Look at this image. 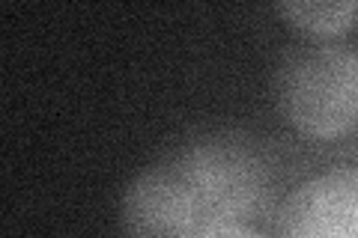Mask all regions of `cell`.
Wrapping results in <instances>:
<instances>
[{
	"label": "cell",
	"instance_id": "cell-2",
	"mask_svg": "<svg viewBox=\"0 0 358 238\" xmlns=\"http://www.w3.org/2000/svg\"><path fill=\"white\" fill-rule=\"evenodd\" d=\"M164 167L182 191L194 232L215 223H248L263 206L266 173L248 149L200 143L171 155Z\"/></svg>",
	"mask_w": 358,
	"mask_h": 238
},
{
	"label": "cell",
	"instance_id": "cell-1",
	"mask_svg": "<svg viewBox=\"0 0 358 238\" xmlns=\"http://www.w3.org/2000/svg\"><path fill=\"white\" fill-rule=\"evenodd\" d=\"M281 117L301 137L331 143L358 131V54L317 45L293 54L278 72Z\"/></svg>",
	"mask_w": 358,
	"mask_h": 238
},
{
	"label": "cell",
	"instance_id": "cell-4",
	"mask_svg": "<svg viewBox=\"0 0 358 238\" xmlns=\"http://www.w3.org/2000/svg\"><path fill=\"white\" fill-rule=\"evenodd\" d=\"M120 218L129 238H188L194 232L185 197L164 161L129 182Z\"/></svg>",
	"mask_w": 358,
	"mask_h": 238
},
{
	"label": "cell",
	"instance_id": "cell-6",
	"mask_svg": "<svg viewBox=\"0 0 358 238\" xmlns=\"http://www.w3.org/2000/svg\"><path fill=\"white\" fill-rule=\"evenodd\" d=\"M192 238H268L260 230H254L251 223H215L206 230H197Z\"/></svg>",
	"mask_w": 358,
	"mask_h": 238
},
{
	"label": "cell",
	"instance_id": "cell-3",
	"mask_svg": "<svg viewBox=\"0 0 358 238\" xmlns=\"http://www.w3.org/2000/svg\"><path fill=\"white\" fill-rule=\"evenodd\" d=\"M278 238H358V167L301 182L281 211Z\"/></svg>",
	"mask_w": 358,
	"mask_h": 238
},
{
	"label": "cell",
	"instance_id": "cell-5",
	"mask_svg": "<svg viewBox=\"0 0 358 238\" xmlns=\"http://www.w3.org/2000/svg\"><path fill=\"white\" fill-rule=\"evenodd\" d=\"M275 13L281 15L289 27H296L308 36H341L358 21V3L355 0H329V3H278Z\"/></svg>",
	"mask_w": 358,
	"mask_h": 238
}]
</instances>
